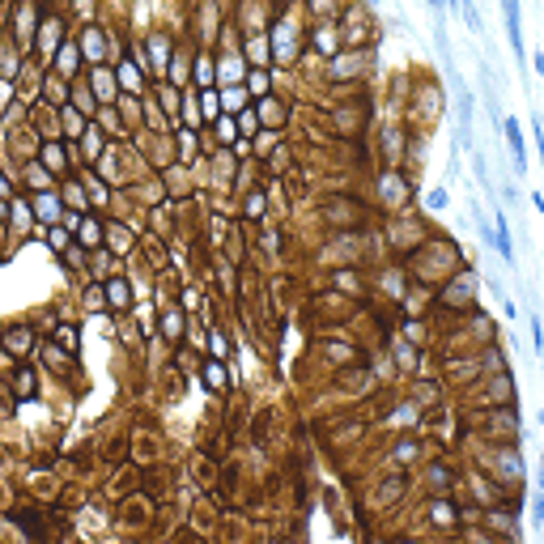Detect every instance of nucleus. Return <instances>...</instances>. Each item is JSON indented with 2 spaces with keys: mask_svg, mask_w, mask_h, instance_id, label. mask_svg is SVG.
<instances>
[{
  "mask_svg": "<svg viewBox=\"0 0 544 544\" xmlns=\"http://www.w3.org/2000/svg\"><path fill=\"white\" fill-rule=\"evenodd\" d=\"M34 345H38V332L30 328V323H9L4 332H0V349L9 353V357H30L34 353Z\"/></svg>",
  "mask_w": 544,
  "mask_h": 544,
  "instance_id": "obj_1",
  "label": "nucleus"
},
{
  "mask_svg": "<svg viewBox=\"0 0 544 544\" xmlns=\"http://www.w3.org/2000/svg\"><path fill=\"white\" fill-rule=\"evenodd\" d=\"M311 43H315V51H319V55H328V60L345 51V38H340V30H336L332 21H319V26L311 30Z\"/></svg>",
  "mask_w": 544,
  "mask_h": 544,
  "instance_id": "obj_2",
  "label": "nucleus"
},
{
  "mask_svg": "<svg viewBox=\"0 0 544 544\" xmlns=\"http://www.w3.org/2000/svg\"><path fill=\"white\" fill-rule=\"evenodd\" d=\"M472 294H477V277H472V272H460V277L443 289V302H451L455 311H464V306L472 302Z\"/></svg>",
  "mask_w": 544,
  "mask_h": 544,
  "instance_id": "obj_3",
  "label": "nucleus"
},
{
  "mask_svg": "<svg viewBox=\"0 0 544 544\" xmlns=\"http://www.w3.org/2000/svg\"><path fill=\"white\" fill-rule=\"evenodd\" d=\"M102 289H106V311L123 315V311L132 306V285H128V277H106Z\"/></svg>",
  "mask_w": 544,
  "mask_h": 544,
  "instance_id": "obj_4",
  "label": "nucleus"
},
{
  "mask_svg": "<svg viewBox=\"0 0 544 544\" xmlns=\"http://www.w3.org/2000/svg\"><path fill=\"white\" fill-rule=\"evenodd\" d=\"M55 72H60L64 81H72V77L81 72V43H72V38H68V43H60V47H55Z\"/></svg>",
  "mask_w": 544,
  "mask_h": 544,
  "instance_id": "obj_5",
  "label": "nucleus"
},
{
  "mask_svg": "<svg viewBox=\"0 0 544 544\" xmlns=\"http://www.w3.org/2000/svg\"><path fill=\"white\" fill-rule=\"evenodd\" d=\"M502 136H506V145H511V153H515V166H519V174L528 170V149H523V128H519V119L511 115V119H502Z\"/></svg>",
  "mask_w": 544,
  "mask_h": 544,
  "instance_id": "obj_6",
  "label": "nucleus"
},
{
  "mask_svg": "<svg viewBox=\"0 0 544 544\" xmlns=\"http://www.w3.org/2000/svg\"><path fill=\"white\" fill-rule=\"evenodd\" d=\"M502 17H506L511 47L519 51V60H528V51H523V26H519V0H502Z\"/></svg>",
  "mask_w": 544,
  "mask_h": 544,
  "instance_id": "obj_7",
  "label": "nucleus"
},
{
  "mask_svg": "<svg viewBox=\"0 0 544 544\" xmlns=\"http://www.w3.org/2000/svg\"><path fill=\"white\" fill-rule=\"evenodd\" d=\"M170 68V34H149V72Z\"/></svg>",
  "mask_w": 544,
  "mask_h": 544,
  "instance_id": "obj_8",
  "label": "nucleus"
},
{
  "mask_svg": "<svg viewBox=\"0 0 544 544\" xmlns=\"http://www.w3.org/2000/svg\"><path fill=\"white\" fill-rule=\"evenodd\" d=\"M115 81H119L123 94H140V89H145V72H140L132 60H119V64H115Z\"/></svg>",
  "mask_w": 544,
  "mask_h": 544,
  "instance_id": "obj_9",
  "label": "nucleus"
},
{
  "mask_svg": "<svg viewBox=\"0 0 544 544\" xmlns=\"http://www.w3.org/2000/svg\"><path fill=\"white\" fill-rule=\"evenodd\" d=\"M255 111H260V123H268V128H281L285 123V102L281 98H272V94H264V98H255Z\"/></svg>",
  "mask_w": 544,
  "mask_h": 544,
  "instance_id": "obj_10",
  "label": "nucleus"
},
{
  "mask_svg": "<svg viewBox=\"0 0 544 544\" xmlns=\"http://www.w3.org/2000/svg\"><path fill=\"white\" fill-rule=\"evenodd\" d=\"M200 374H204V387H209V392H217V396L230 387V370H226V362H221V357H209V362L200 366Z\"/></svg>",
  "mask_w": 544,
  "mask_h": 544,
  "instance_id": "obj_11",
  "label": "nucleus"
},
{
  "mask_svg": "<svg viewBox=\"0 0 544 544\" xmlns=\"http://www.w3.org/2000/svg\"><path fill=\"white\" fill-rule=\"evenodd\" d=\"M485 400L489 404H515V379L506 370H498L494 383H489V392H485Z\"/></svg>",
  "mask_w": 544,
  "mask_h": 544,
  "instance_id": "obj_12",
  "label": "nucleus"
},
{
  "mask_svg": "<svg viewBox=\"0 0 544 544\" xmlns=\"http://www.w3.org/2000/svg\"><path fill=\"white\" fill-rule=\"evenodd\" d=\"M157 328H162V336H166L170 345H179V340H183V328H187V319H183V311H179V306H170V311H162Z\"/></svg>",
  "mask_w": 544,
  "mask_h": 544,
  "instance_id": "obj_13",
  "label": "nucleus"
},
{
  "mask_svg": "<svg viewBox=\"0 0 544 544\" xmlns=\"http://www.w3.org/2000/svg\"><path fill=\"white\" fill-rule=\"evenodd\" d=\"M430 519H434L438 528H451V532L460 528V511H455L451 498H434V502H430Z\"/></svg>",
  "mask_w": 544,
  "mask_h": 544,
  "instance_id": "obj_14",
  "label": "nucleus"
},
{
  "mask_svg": "<svg viewBox=\"0 0 544 544\" xmlns=\"http://www.w3.org/2000/svg\"><path fill=\"white\" fill-rule=\"evenodd\" d=\"M485 523H489V532H498V536H519V523H515V511L506 515L502 506H489V511H485Z\"/></svg>",
  "mask_w": 544,
  "mask_h": 544,
  "instance_id": "obj_15",
  "label": "nucleus"
},
{
  "mask_svg": "<svg viewBox=\"0 0 544 544\" xmlns=\"http://www.w3.org/2000/svg\"><path fill=\"white\" fill-rule=\"evenodd\" d=\"M191 81H196L200 89H213V85H217V60H213V55H196V64H191Z\"/></svg>",
  "mask_w": 544,
  "mask_h": 544,
  "instance_id": "obj_16",
  "label": "nucleus"
},
{
  "mask_svg": "<svg viewBox=\"0 0 544 544\" xmlns=\"http://www.w3.org/2000/svg\"><path fill=\"white\" fill-rule=\"evenodd\" d=\"M85 251H94L98 243H102V221L98 217H85V221H77V234H72Z\"/></svg>",
  "mask_w": 544,
  "mask_h": 544,
  "instance_id": "obj_17",
  "label": "nucleus"
},
{
  "mask_svg": "<svg viewBox=\"0 0 544 544\" xmlns=\"http://www.w3.org/2000/svg\"><path fill=\"white\" fill-rule=\"evenodd\" d=\"M102 51H106V30L89 26L85 38H81V55H85V60H102Z\"/></svg>",
  "mask_w": 544,
  "mask_h": 544,
  "instance_id": "obj_18",
  "label": "nucleus"
},
{
  "mask_svg": "<svg viewBox=\"0 0 544 544\" xmlns=\"http://www.w3.org/2000/svg\"><path fill=\"white\" fill-rule=\"evenodd\" d=\"M60 119H64V136H68V140H81V132L89 128V123H85L89 115H81L77 106H64V111H60Z\"/></svg>",
  "mask_w": 544,
  "mask_h": 544,
  "instance_id": "obj_19",
  "label": "nucleus"
},
{
  "mask_svg": "<svg viewBox=\"0 0 544 544\" xmlns=\"http://www.w3.org/2000/svg\"><path fill=\"white\" fill-rule=\"evenodd\" d=\"M489 426L502 430V434H511V438L519 443V413H515V409H511V413H506V409H494V413H489Z\"/></svg>",
  "mask_w": 544,
  "mask_h": 544,
  "instance_id": "obj_20",
  "label": "nucleus"
},
{
  "mask_svg": "<svg viewBox=\"0 0 544 544\" xmlns=\"http://www.w3.org/2000/svg\"><path fill=\"white\" fill-rule=\"evenodd\" d=\"M498 468H502V481H523V460H519V451H498Z\"/></svg>",
  "mask_w": 544,
  "mask_h": 544,
  "instance_id": "obj_21",
  "label": "nucleus"
},
{
  "mask_svg": "<svg viewBox=\"0 0 544 544\" xmlns=\"http://www.w3.org/2000/svg\"><path fill=\"white\" fill-rule=\"evenodd\" d=\"M247 102H251V94H247V85H230V89L221 94V111H226V115H238V111H243Z\"/></svg>",
  "mask_w": 544,
  "mask_h": 544,
  "instance_id": "obj_22",
  "label": "nucleus"
},
{
  "mask_svg": "<svg viewBox=\"0 0 544 544\" xmlns=\"http://www.w3.org/2000/svg\"><path fill=\"white\" fill-rule=\"evenodd\" d=\"M213 123H217V128H213V132H217V145H226V149H230V145H234V140H238V119H234V115H226V111H221V115H217V119H213Z\"/></svg>",
  "mask_w": 544,
  "mask_h": 544,
  "instance_id": "obj_23",
  "label": "nucleus"
},
{
  "mask_svg": "<svg viewBox=\"0 0 544 544\" xmlns=\"http://www.w3.org/2000/svg\"><path fill=\"white\" fill-rule=\"evenodd\" d=\"M34 217H38V221H47V226H55V221L64 217V213H60V200H55L51 191H47V196H38V204H34Z\"/></svg>",
  "mask_w": 544,
  "mask_h": 544,
  "instance_id": "obj_24",
  "label": "nucleus"
},
{
  "mask_svg": "<svg viewBox=\"0 0 544 544\" xmlns=\"http://www.w3.org/2000/svg\"><path fill=\"white\" fill-rule=\"evenodd\" d=\"M34 387H38V383H34V370H30V366H17V370H13V392H17V400H30Z\"/></svg>",
  "mask_w": 544,
  "mask_h": 544,
  "instance_id": "obj_25",
  "label": "nucleus"
},
{
  "mask_svg": "<svg viewBox=\"0 0 544 544\" xmlns=\"http://www.w3.org/2000/svg\"><path fill=\"white\" fill-rule=\"evenodd\" d=\"M115 85H119V81H115V77H111L106 68H94V77H89V89H94V94H98L102 102H106V98L115 94Z\"/></svg>",
  "mask_w": 544,
  "mask_h": 544,
  "instance_id": "obj_26",
  "label": "nucleus"
},
{
  "mask_svg": "<svg viewBox=\"0 0 544 544\" xmlns=\"http://www.w3.org/2000/svg\"><path fill=\"white\" fill-rule=\"evenodd\" d=\"M268 85H272V81H268V68H247V94H251V98H264Z\"/></svg>",
  "mask_w": 544,
  "mask_h": 544,
  "instance_id": "obj_27",
  "label": "nucleus"
},
{
  "mask_svg": "<svg viewBox=\"0 0 544 544\" xmlns=\"http://www.w3.org/2000/svg\"><path fill=\"white\" fill-rule=\"evenodd\" d=\"M43 162H47V166H51L55 174H64V166H68V149L51 140V145H43Z\"/></svg>",
  "mask_w": 544,
  "mask_h": 544,
  "instance_id": "obj_28",
  "label": "nucleus"
},
{
  "mask_svg": "<svg viewBox=\"0 0 544 544\" xmlns=\"http://www.w3.org/2000/svg\"><path fill=\"white\" fill-rule=\"evenodd\" d=\"M128 247H132L128 230H123V226H106V251H115V255H128Z\"/></svg>",
  "mask_w": 544,
  "mask_h": 544,
  "instance_id": "obj_29",
  "label": "nucleus"
},
{
  "mask_svg": "<svg viewBox=\"0 0 544 544\" xmlns=\"http://www.w3.org/2000/svg\"><path fill=\"white\" fill-rule=\"evenodd\" d=\"M221 81H243L247 77V60L243 55H230V60H221V72H217Z\"/></svg>",
  "mask_w": 544,
  "mask_h": 544,
  "instance_id": "obj_30",
  "label": "nucleus"
},
{
  "mask_svg": "<svg viewBox=\"0 0 544 544\" xmlns=\"http://www.w3.org/2000/svg\"><path fill=\"white\" fill-rule=\"evenodd\" d=\"M379 191L387 196V204H404V200H400V191H404V187H400V174H396V170H387V174L379 179Z\"/></svg>",
  "mask_w": 544,
  "mask_h": 544,
  "instance_id": "obj_31",
  "label": "nucleus"
},
{
  "mask_svg": "<svg viewBox=\"0 0 544 544\" xmlns=\"http://www.w3.org/2000/svg\"><path fill=\"white\" fill-rule=\"evenodd\" d=\"M68 243H72L68 226H64V221H55V226H51V234H47V247H51L55 255H64V251H68Z\"/></svg>",
  "mask_w": 544,
  "mask_h": 544,
  "instance_id": "obj_32",
  "label": "nucleus"
},
{
  "mask_svg": "<svg viewBox=\"0 0 544 544\" xmlns=\"http://www.w3.org/2000/svg\"><path fill=\"white\" fill-rule=\"evenodd\" d=\"M81 302H85V311H89V315L106 311V289H102V281H94V285L85 289V298H81Z\"/></svg>",
  "mask_w": 544,
  "mask_h": 544,
  "instance_id": "obj_33",
  "label": "nucleus"
},
{
  "mask_svg": "<svg viewBox=\"0 0 544 544\" xmlns=\"http://www.w3.org/2000/svg\"><path fill=\"white\" fill-rule=\"evenodd\" d=\"M72 94H77V102H72V106H77L81 115H94V111H98V94H94L89 85H77Z\"/></svg>",
  "mask_w": 544,
  "mask_h": 544,
  "instance_id": "obj_34",
  "label": "nucleus"
},
{
  "mask_svg": "<svg viewBox=\"0 0 544 544\" xmlns=\"http://www.w3.org/2000/svg\"><path fill=\"white\" fill-rule=\"evenodd\" d=\"M204 98H200V115H204V123H213L217 115H221V98L213 94V89H200Z\"/></svg>",
  "mask_w": 544,
  "mask_h": 544,
  "instance_id": "obj_35",
  "label": "nucleus"
},
{
  "mask_svg": "<svg viewBox=\"0 0 544 544\" xmlns=\"http://www.w3.org/2000/svg\"><path fill=\"white\" fill-rule=\"evenodd\" d=\"M234 119H238V128H243L247 136H255V132H260V111H255V106H243Z\"/></svg>",
  "mask_w": 544,
  "mask_h": 544,
  "instance_id": "obj_36",
  "label": "nucleus"
},
{
  "mask_svg": "<svg viewBox=\"0 0 544 544\" xmlns=\"http://www.w3.org/2000/svg\"><path fill=\"white\" fill-rule=\"evenodd\" d=\"M243 217H247V221H260V217H264V191H251V196L243 200Z\"/></svg>",
  "mask_w": 544,
  "mask_h": 544,
  "instance_id": "obj_37",
  "label": "nucleus"
},
{
  "mask_svg": "<svg viewBox=\"0 0 544 544\" xmlns=\"http://www.w3.org/2000/svg\"><path fill=\"white\" fill-rule=\"evenodd\" d=\"M89 264H94V268H89L94 281H106V277H111V272H106V268H111V251H98V247H94V260H89Z\"/></svg>",
  "mask_w": 544,
  "mask_h": 544,
  "instance_id": "obj_38",
  "label": "nucleus"
},
{
  "mask_svg": "<svg viewBox=\"0 0 544 544\" xmlns=\"http://www.w3.org/2000/svg\"><path fill=\"white\" fill-rule=\"evenodd\" d=\"M430 489H434V494H438V489H443V494L451 489V468H447V464H434V468H430Z\"/></svg>",
  "mask_w": 544,
  "mask_h": 544,
  "instance_id": "obj_39",
  "label": "nucleus"
},
{
  "mask_svg": "<svg viewBox=\"0 0 544 544\" xmlns=\"http://www.w3.org/2000/svg\"><path fill=\"white\" fill-rule=\"evenodd\" d=\"M55 345L68 349V353H77V328H72V323H60V328H55Z\"/></svg>",
  "mask_w": 544,
  "mask_h": 544,
  "instance_id": "obj_40",
  "label": "nucleus"
},
{
  "mask_svg": "<svg viewBox=\"0 0 544 544\" xmlns=\"http://www.w3.org/2000/svg\"><path fill=\"white\" fill-rule=\"evenodd\" d=\"M157 98H162V111H166V115H174V111H179V102H183L174 85H162V89H157Z\"/></svg>",
  "mask_w": 544,
  "mask_h": 544,
  "instance_id": "obj_41",
  "label": "nucleus"
},
{
  "mask_svg": "<svg viewBox=\"0 0 544 544\" xmlns=\"http://www.w3.org/2000/svg\"><path fill=\"white\" fill-rule=\"evenodd\" d=\"M451 204V196H447V187H434V191H426V209L430 213H443Z\"/></svg>",
  "mask_w": 544,
  "mask_h": 544,
  "instance_id": "obj_42",
  "label": "nucleus"
},
{
  "mask_svg": "<svg viewBox=\"0 0 544 544\" xmlns=\"http://www.w3.org/2000/svg\"><path fill=\"white\" fill-rule=\"evenodd\" d=\"M81 145H85V157H98V149H102V140H98V132H94V128H85V132H81Z\"/></svg>",
  "mask_w": 544,
  "mask_h": 544,
  "instance_id": "obj_43",
  "label": "nucleus"
},
{
  "mask_svg": "<svg viewBox=\"0 0 544 544\" xmlns=\"http://www.w3.org/2000/svg\"><path fill=\"white\" fill-rule=\"evenodd\" d=\"M64 200H72V209H77V213H85V209H89V200L81 196V187H77V183H68V187H64Z\"/></svg>",
  "mask_w": 544,
  "mask_h": 544,
  "instance_id": "obj_44",
  "label": "nucleus"
},
{
  "mask_svg": "<svg viewBox=\"0 0 544 544\" xmlns=\"http://www.w3.org/2000/svg\"><path fill=\"white\" fill-rule=\"evenodd\" d=\"M396 362H400V370H413V366H417V353H413V345H396Z\"/></svg>",
  "mask_w": 544,
  "mask_h": 544,
  "instance_id": "obj_45",
  "label": "nucleus"
},
{
  "mask_svg": "<svg viewBox=\"0 0 544 544\" xmlns=\"http://www.w3.org/2000/svg\"><path fill=\"white\" fill-rule=\"evenodd\" d=\"M404 485H409V477H396V481H387V485H383V502H396V498L404 494Z\"/></svg>",
  "mask_w": 544,
  "mask_h": 544,
  "instance_id": "obj_46",
  "label": "nucleus"
},
{
  "mask_svg": "<svg viewBox=\"0 0 544 544\" xmlns=\"http://www.w3.org/2000/svg\"><path fill=\"white\" fill-rule=\"evenodd\" d=\"M485 366H489L494 374H498V370H506V357H502V349H498V345H489V353H485Z\"/></svg>",
  "mask_w": 544,
  "mask_h": 544,
  "instance_id": "obj_47",
  "label": "nucleus"
},
{
  "mask_svg": "<svg viewBox=\"0 0 544 544\" xmlns=\"http://www.w3.org/2000/svg\"><path fill=\"white\" fill-rule=\"evenodd\" d=\"M528 328H532V349H536V353H544V323L532 315V319H528Z\"/></svg>",
  "mask_w": 544,
  "mask_h": 544,
  "instance_id": "obj_48",
  "label": "nucleus"
},
{
  "mask_svg": "<svg viewBox=\"0 0 544 544\" xmlns=\"http://www.w3.org/2000/svg\"><path fill=\"white\" fill-rule=\"evenodd\" d=\"M89 200H94V204H106V187H102L94 174H89Z\"/></svg>",
  "mask_w": 544,
  "mask_h": 544,
  "instance_id": "obj_49",
  "label": "nucleus"
},
{
  "mask_svg": "<svg viewBox=\"0 0 544 544\" xmlns=\"http://www.w3.org/2000/svg\"><path fill=\"white\" fill-rule=\"evenodd\" d=\"M396 460H400V464H413V460H417V443H404V447H396Z\"/></svg>",
  "mask_w": 544,
  "mask_h": 544,
  "instance_id": "obj_50",
  "label": "nucleus"
},
{
  "mask_svg": "<svg viewBox=\"0 0 544 544\" xmlns=\"http://www.w3.org/2000/svg\"><path fill=\"white\" fill-rule=\"evenodd\" d=\"M209 349H213V357H226V336L213 332V336H209Z\"/></svg>",
  "mask_w": 544,
  "mask_h": 544,
  "instance_id": "obj_51",
  "label": "nucleus"
},
{
  "mask_svg": "<svg viewBox=\"0 0 544 544\" xmlns=\"http://www.w3.org/2000/svg\"><path fill=\"white\" fill-rule=\"evenodd\" d=\"M532 136H536V157H540V166H544V128H540V119L532 123Z\"/></svg>",
  "mask_w": 544,
  "mask_h": 544,
  "instance_id": "obj_52",
  "label": "nucleus"
},
{
  "mask_svg": "<svg viewBox=\"0 0 544 544\" xmlns=\"http://www.w3.org/2000/svg\"><path fill=\"white\" fill-rule=\"evenodd\" d=\"M260 153H268V149H277V132H260V145H255Z\"/></svg>",
  "mask_w": 544,
  "mask_h": 544,
  "instance_id": "obj_53",
  "label": "nucleus"
},
{
  "mask_svg": "<svg viewBox=\"0 0 544 544\" xmlns=\"http://www.w3.org/2000/svg\"><path fill=\"white\" fill-rule=\"evenodd\" d=\"M77 13H81V17H89V13H94V0H77Z\"/></svg>",
  "mask_w": 544,
  "mask_h": 544,
  "instance_id": "obj_54",
  "label": "nucleus"
},
{
  "mask_svg": "<svg viewBox=\"0 0 544 544\" xmlns=\"http://www.w3.org/2000/svg\"><path fill=\"white\" fill-rule=\"evenodd\" d=\"M532 68H536V72L544 77V51H536V55H532Z\"/></svg>",
  "mask_w": 544,
  "mask_h": 544,
  "instance_id": "obj_55",
  "label": "nucleus"
},
{
  "mask_svg": "<svg viewBox=\"0 0 544 544\" xmlns=\"http://www.w3.org/2000/svg\"><path fill=\"white\" fill-rule=\"evenodd\" d=\"M426 4H430V9L438 13V9H443V4H451V0H426Z\"/></svg>",
  "mask_w": 544,
  "mask_h": 544,
  "instance_id": "obj_56",
  "label": "nucleus"
},
{
  "mask_svg": "<svg viewBox=\"0 0 544 544\" xmlns=\"http://www.w3.org/2000/svg\"><path fill=\"white\" fill-rule=\"evenodd\" d=\"M540 472H544V455H540Z\"/></svg>",
  "mask_w": 544,
  "mask_h": 544,
  "instance_id": "obj_57",
  "label": "nucleus"
}]
</instances>
